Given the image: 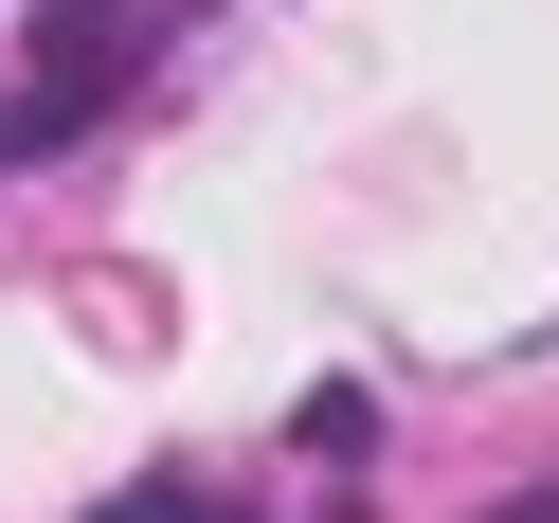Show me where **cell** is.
Returning <instances> with one entry per match:
<instances>
[{
	"mask_svg": "<svg viewBox=\"0 0 559 523\" xmlns=\"http://www.w3.org/2000/svg\"><path fill=\"white\" fill-rule=\"evenodd\" d=\"M109 73H127V0H55V19H37V91H19V127L55 145V127H73Z\"/></svg>",
	"mask_w": 559,
	"mask_h": 523,
	"instance_id": "1",
	"label": "cell"
},
{
	"mask_svg": "<svg viewBox=\"0 0 559 523\" xmlns=\"http://www.w3.org/2000/svg\"><path fill=\"white\" fill-rule=\"evenodd\" d=\"M109 523H253V506H235V487H127Z\"/></svg>",
	"mask_w": 559,
	"mask_h": 523,
	"instance_id": "2",
	"label": "cell"
},
{
	"mask_svg": "<svg viewBox=\"0 0 559 523\" xmlns=\"http://www.w3.org/2000/svg\"><path fill=\"white\" fill-rule=\"evenodd\" d=\"M0 145H37V127H19V109H0Z\"/></svg>",
	"mask_w": 559,
	"mask_h": 523,
	"instance_id": "3",
	"label": "cell"
}]
</instances>
